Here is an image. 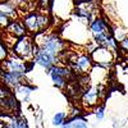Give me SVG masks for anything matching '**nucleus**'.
Here are the masks:
<instances>
[{
    "instance_id": "obj_13",
    "label": "nucleus",
    "mask_w": 128,
    "mask_h": 128,
    "mask_svg": "<svg viewBox=\"0 0 128 128\" xmlns=\"http://www.w3.org/2000/svg\"><path fill=\"white\" fill-rule=\"evenodd\" d=\"M8 32L12 34L13 36H16V37H20V36L26 35V28L14 20V22H10L8 24Z\"/></svg>"
},
{
    "instance_id": "obj_23",
    "label": "nucleus",
    "mask_w": 128,
    "mask_h": 128,
    "mask_svg": "<svg viewBox=\"0 0 128 128\" xmlns=\"http://www.w3.org/2000/svg\"><path fill=\"white\" fill-rule=\"evenodd\" d=\"M62 128H72V127H70V123L68 122V123H66V124H63Z\"/></svg>"
},
{
    "instance_id": "obj_14",
    "label": "nucleus",
    "mask_w": 128,
    "mask_h": 128,
    "mask_svg": "<svg viewBox=\"0 0 128 128\" xmlns=\"http://www.w3.org/2000/svg\"><path fill=\"white\" fill-rule=\"evenodd\" d=\"M69 123H70V127L72 128H88L86 120L82 119V118H76V119L70 120Z\"/></svg>"
},
{
    "instance_id": "obj_7",
    "label": "nucleus",
    "mask_w": 128,
    "mask_h": 128,
    "mask_svg": "<svg viewBox=\"0 0 128 128\" xmlns=\"http://www.w3.org/2000/svg\"><path fill=\"white\" fill-rule=\"evenodd\" d=\"M5 67H6L8 72H14V73H19V74H24L27 72V64L19 56L9 58L5 63Z\"/></svg>"
},
{
    "instance_id": "obj_1",
    "label": "nucleus",
    "mask_w": 128,
    "mask_h": 128,
    "mask_svg": "<svg viewBox=\"0 0 128 128\" xmlns=\"http://www.w3.org/2000/svg\"><path fill=\"white\" fill-rule=\"evenodd\" d=\"M49 17L45 13H30L24 17L23 23L24 28L31 34H40L46 30L49 26Z\"/></svg>"
},
{
    "instance_id": "obj_11",
    "label": "nucleus",
    "mask_w": 128,
    "mask_h": 128,
    "mask_svg": "<svg viewBox=\"0 0 128 128\" xmlns=\"http://www.w3.org/2000/svg\"><path fill=\"white\" fill-rule=\"evenodd\" d=\"M91 31H92L94 36L110 34V32L108 31V24H106V22L102 20L101 18H96L94 22L91 23Z\"/></svg>"
},
{
    "instance_id": "obj_15",
    "label": "nucleus",
    "mask_w": 128,
    "mask_h": 128,
    "mask_svg": "<svg viewBox=\"0 0 128 128\" xmlns=\"http://www.w3.org/2000/svg\"><path fill=\"white\" fill-rule=\"evenodd\" d=\"M66 123V114L64 113H56L52 118V124L54 126H63Z\"/></svg>"
},
{
    "instance_id": "obj_2",
    "label": "nucleus",
    "mask_w": 128,
    "mask_h": 128,
    "mask_svg": "<svg viewBox=\"0 0 128 128\" xmlns=\"http://www.w3.org/2000/svg\"><path fill=\"white\" fill-rule=\"evenodd\" d=\"M41 49V51L46 52V54L51 55L52 58L58 59V56L64 52V48H66V44H64V41L60 40L56 35H49V36H45L44 41L37 44Z\"/></svg>"
},
{
    "instance_id": "obj_3",
    "label": "nucleus",
    "mask_w": 128,
    "mask_h": 128,
    "mask_svg": "<svg viewBox=\"0 0 128 128\" xmlns=\"http://www.w3.org/2000/svg\"><path fill=\"white\" fill-rule=\"evenodd\" d=\"M34 48L35 42L30 36L23 35L18 38V41L14 44V52L23 60H30L34 58Z\"/></svg>"
},
{
    "instance_id": "obj_4",
    "label": "nucleus",
    "mask_w": 128,
    "mask_h": 128,
    "mask_svg": "<svg viewBox=\"0 0 128 128\" xmlns=\"http://www.w3.org/2000/svg\"><path fill=\"white\" fill-rule=\"evenodd\" d=\"M68 60L70 63V66L73 67L74 72L78 74H87L92 69V59L87 54H72L68 56Z\"/></svg>"
},
{
    "instance_id": "obj_10",
    "label": "nucleus",
    "mask_w": 128,
    "mask_h": 128,
    "mask_svg": "<svg viewBox=\"0 0 128 128\" xmlns=\"http://www.w3.org/2000/svg\"><path fill=\"white\" fill-rule=\"evenodd\" d=\"M55 60H58V59L52 58L51 55L46 54V52H44V51H41V49H40V52L35 56V62L38 64V66L46 68L48 70H50V68L52 67V64L55 63Z\"/></svg>"
},
{
    "instance_id": "obj_22",
    "label": "nucleus",
    "mask_w": 128,
    "mask_h": 128,
    "mask_svg": "<svg viewBox=\"0 0 128 128\" xmlns=\"http://www.w3.org/2000/svg\"><path fill=\"white\" fill-rule=\"evenodd\" d=\"M6 96H10V92L6 87H3V86H0V99L2 98H6Z\"/></svg>"
},
{
    "instance_id": "obj_17",
    "label": "nucleus",
    "mask_w": 128,
    "mask_h": 128,
    "mask_svg": "<svg viewBox=\"0 0 128 128\" xmlns=\"http://www.w3.org/2000/svg\"><path fill=\"white\" fill-rule=\"evenodd\" d=\"M10 128H27V123L22 119H14L9 126Z\"/></svg>"
},
{
    "instance_id": "obj_16",
    "label": "nucleus",
    "mask_w": 128,
    "mask_h": 128,
    "mask_svg": "<svg viewBox=\"0 0 128 128\" xmlns=\"http://www.w3.org/2000/svg\"><path fill=\"white\" fill-rule=\"evenodd\" d=\"M0 12H2L3 14H5V16H9V14L14 13V8L12 5L6 4V3H3V4H0Z\"/></svg>"
},
{
    "instance_id": "obj_20",
    "label": "nucleus",
    "mask_w": 128,
    "mask_h": 128,
    "mask_svg": "<svg viewBox=\"0 0 128 128\" xmlns=\"http://www.w3.org/2000/svg\"><path fill=\"white\" fill-rule=\"evenodd\" d=\"M9 24V20H8V16L3 14V13H0V26L2 27H5Z\"/></svg>"
},
{
    "instance_id": "obj_21",
    "label": "nucleus",
    "mask_w": 128,
    "mask_h": 128,
    "mask_svg": "<svg viewBox=\"0 0 128 128\" xmlns=\"http://www.w3.org/2000/svg\"><path fill=\"white\" fill-rule=\"evenodd\" d=\"M119 48H120L122 50H124V51H128V37L122 38L120 44H119Z\"/></svg>"
},
{
    "instance_id": "obj_6",
    "label": "nucleus",
    "mask_w": 128,
    "mask_h": 128,
    "mask_svg": "<svg viewBox=\"0 0 128 128\" xmlns=\"http://www.w3.org/2000/svg\"><path fill=\"white\" fill-rule=\"evenodd\" d=\"M52 82L55 83V86L58 87H66V84L68 82V78L70 76V70L64 68V67H51L50 72Z\"/></svg>"
},
{
    "instance_id": "obj_5",
    "label": "nucleus",
    "mask_w": 128,
    "mask_h": 128,
    "mask_svg": "<svg viewBox=\"0 0 128 128\" xmlns=\"http://www.w3.org/2000/svg\"><path fill=\"white\" fill-rule=\"evenodd\" d=\"M91 59L92 63L98 64L100 67H110L114 62V54L113 50L105 48V46H99L91 51Z\"/></svg>"
},
{
    "instance_id": "obj_12",
    "label": "nucleus",
    "mask_w": 128,
    "mask_h": 128,
    "mask_svg": "<svg viewBox=\"0 0 128 128\" xmlns=\"http://www.w3.org/2000/svg\"><path fill=\"white\" fill-rule=\"evenodd\" d=\"M22 77H23V74L14 73V72H5V73H3L4 83L8 84V86H12V87L19 86L20 81H22Z\"/></svg>"
},
{
    "instance_id": "obj_19",
    "label": "nucleus",
    "mask_w": 128,
    "mask_h": 128,
    "mask_svg": "<svg viewBox=\"0 0 128 128\" xmlns=\"http://www.w3.org/2000/svg\"><path fill=\"white\" fill-rule=\"evenodd\" d=\"M105 108L104 106H99L98 109H96V118H98L99 120H101L102 118H104V115H105Z\"/></svg>"
},
{
    "instance_id": "obj_8",
    "label": "nucleus",
    "mask_w": 128,
    "mask_h": 128,
    "mask_svg": "<svg viewBox=\"0 0 128 128\" xmlns=\"http://www.w3.org/2000/svg\"><path fill=\"white\" fill-rule=\"evenodd\" d=\"M99 87L98 86H94L88 90H86L82 95V102L86 105V106H95L98 104V100H99Z\"/></svg>"
},
{
    "instance_id": "obj_9",
    "label": "nucleus",
    "mask_w": 128,
    "mask_h": 128,
    "mask_svg": "<svg viewBox=\"0 0 128 128\" xmlns=\"http://www.w3.org/2000/svg\"><path fill=\"white\" fill-rule=\"evenodd\" d=\"M17 109H18V104L12 95L0 99V113L9 114V113H14Z\"/></svg>"
},
{
    "instance_id": "obj_18",
    "label": "nucleus",
    "mask_w": 128,
    "mask_h": 128,
    "mask_svg": "<svg viewBox=\"0 0 128 128\" xmlns=\"http://www.w3.org/2000/svg\"><path fill=\"white\" fill-rule=\"evenodd\" d=\"M38 6H40V9L44 12V10H46V9H49V6H50V3H51V0H38Z\"/></svg>"
}]
</instances>
